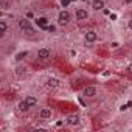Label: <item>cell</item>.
Listing matches in <instances>:
<instances>
[{
  "label": "cell",
  "instance_id": "1",
  "mask_svg": "<svg viewBox=\"0 0 132 132\" xmlns=\"http://www.w3.org/2000/svg\"><path fill=\"white\" fill-rule=\"evenodd\" d=\"M69 20H70V14H69L67 11H61L59 17H57V22H59L61 25H67Z\"/></svg>",
  "mask_w": 132,
  "mask_h": 132
},
{
  "label": "cell",
  "instance_id": "2",
  "mask_svg": "<svg viewBox=\"0 0 132 132\" xmlns=\"http://www.w3.org/2000/svg\"><path fill=\"white\" fill-rule=\"evenodd\" d=\"M48 57H50V50H48V48H40V50L37 51V59L45 61V59H48Z\"/></svg>",
  "mask_w": 132,
  "mask_h": 132
},
{
  "label": "cell",
  "instance_id": "3",
  "mask_svg": "<svg viewBox=\"0 0 132 132\" xmlns=\"http://www.w3.org/2000/svg\"><path fill=\"white\" fill-rule=\"evenodd\" d=\"M87 17H89V13L86 10H82V8L76 10V20H86Z\"/></svg>",
  "mask_w": 132,
  "mask_h": 132
},
{
  "label": "cell",
  "instance_id": "4",
  "mask_svg": "<svg viewBox=\"0 0 132 132\" xmlns=\"http://www.w3.org/2000/svg\"><path fill=\"white\" fill-rule=\"evenodd\" d=\"M47 86H48L50 89H57V87L61 86V82H59V79H56V78H48V79H47Z\"/></svg>",
  "mask_w": 132,
  "mask_h": 132
},
{
  "label": "cell",
  "instance_id": "5",
  "mask_svg": "<svg viewBox=\"0 0 132 132\" xmlns=\"http://www.w3.org/2000/svg\"><path fill=\"white\" fill-rule=\"evenodd\" d=\"M96 37H98V34L95 31H87L86 33V42H95Z\"/></svg>",
  "mask_w": 132,
  "mask_h": 132
},
{
  "label": "cell",
  "instance_id": "6",
  "mask_svg": "<svg viewBox=\"0 0 132 132\" xmlns=\"http://www.w3.org/2000/svg\"><path fill=\"white\" fill-rule=\"evenodd\" d=\"M36 23H37V27L47 28V27H48V19H47V17H37V19H36Z\"/></svg>",
  "mask_w": 132,
  "mask_h": 132
},
{
  "label": "cell",
  "instance_id": "7",
  "mask_svg": "<svg viewBox=\"0 0 132 132\" xmlns=\"http://www.w3.org/2000/svg\"><path fill=\"white\" fill-rule=\"evenodd\" d=\"M67 123H69L70 126H76V124L79 123V117H78V115H70V117L67 118Z\"/></svg>",
  "mask_w": 132,
  "mask_h": 132
},
{
  "label": "cell",
  "instance_id": "8",
  "mask_svg": "<svg viewBox=\"0 0 132 132\" xmlns=\"http://www.w3.org/2000/svg\"><path fill=\"white\" fill-rule=\"evenodd\" d=\"M96 95V89L95 87H86L84 89V96H95Z\"/></svg>",
  "mask_w": 132,
  "mask_h": 132
},
{
  "label": "cell",
  "instance_id": "9",
  "mask_svg": "<svg viewBox=\"0 0 132 132\" xmlns=\"http://www.w3.org/2000/svg\"><path fill=\"white\" fill-rule=\"evenodd\" d=\"M93 10H96V11H100V10H103L104 8V2L103 0H93Z\"/></svg>",
  "mask_w": 132,
  "mask_h": 132
},
{
  "label": "cell",
  "instance_id": "10",
  "mask_svg": "<svg viewBox=\"0 0 132 132\" xmlns=\"http://www.w3.org/2000/svg\"><path fill=\"white\" fill-rule=\"evenodd\" d=\"M39 115H40V118H42V120H47V118H50V117H51V110H50V109H42Z\"/></svg>",
  "mask_w": 132,
  "mask_h": 132
},
{
  "label": "cell",
  "instance_id": "11",
  "mask_svg": "<svg viewBox=\"0 0 132 132\" xmlns=\"http://www.w3.org/2000/svg\"><path fill=\"white\" fill-rule=\"evenodd\" d=\"M28 109H30V106H28V103H27L25 100L19 103V110H20V112H27Z\"/></svg>",
  "mask_w": 132,
  "mask_h": 132
},
{
  "label": "cell",
  "instance_id": "12",
  "mask_svg": "<svg viewBox=\"0 0 132 132\" xmlns=\"http://www.w3.org/2000/svg\"><path fill=\"white\" fill-rule=\"evenodd\" d=\"M25 101L28 103V106H30V107H33V106H36V104H37V100H36L34 96H27V98H25Z\"/></svg>",
  "mask_w": 132,
  "mask_h": 132
},
{
  "label": "cell",
  "instance_id": "13",
  "mask_svg": "<svg viewBox=\"0 0 132 132\" xmlns=\"http://www.w3.org/2000/svg\"><path fill=\"white\" fill-rule=\"evenodd\" d=\"M0 30H2V36L6 34V31H8V25H6L5 20H0Z\"/></svg>",
  "mask_w": 132,
  "mask_h": 132
},
{
  "label": "cell",
  "instance_id": "14",
  "mask_svg": "<svg viewBox=\"0 0 132 132\" xmlns=\"http://www.w3.org/2000/svg\"><path fill=\"white\" fill-rule=\"evenodd\" d=\"M30 25H31V23H30V20H27V19H20V20H19V27H20L22 30H25V28L30 27Z\"/></svg>",
  "mask_w": 132,
  "mask_h": 132
},
{
  "label": "cell",
  "instance_id": "15",
  "mask_svg": "<svg viewBox=\"0 0 132 132\" xmlns=\"http://www.w3.org/2000/svg\"><path fill=\"white\" fill-rule=\"evenodd\" d=\"M16 75L20 76V78L25 76V75H27V69H25V67H17V69H16Z\"/></svg>",
  "mask_w": 132,
  "mask_h": 132
},
{
  "label": "cell",
  "instance_id": "16",
  "mask_svg": "<svg viewBox=\"0 0 132 132\" xmlns=\"http://www.w3.org/2000/svg\"><path fill=\"white\" fill-rule=\"evenodd\" d=\"M23 31H25V33H27V34H33V33H34V28H33V27H31V25H30V27H27V28H25V30H23Z\"/></svg>",
  "mask_w": 132,
  "mask_h": 132
},
{
  "label": "cell",
  "instance_id": "17",
  "mask_svg": "<svg viewBox=\"0 0 132 132\" xmlns=\"http://www.w3.org/2000/svg\"><path fill=\"white\" fill-rule=\"evenodd\" d=\"M25 56H27V51H22V53H19V54L16 56V59H17V61H22Z\"/></svg>",
  "mask_w": 132,
  "mask_h": 132
},
{
  "label": "cell",
  "instance_id": "18",
  "mask_svg": "<svg viewBox=\"0 0 132 132\" xmlns=\"http://www.w3.org/2000/svg\"><path fill=\"white\" fill-rule=\"evenodd\" d=\"M45 30H48V31H54V27H51V25H48Z\"/></svg>",
  "mask_w": 132,
  "mask_h": 132
},
{
  "label": "cell",
  "instance_id": "19",
  "mask_svg": "<svg viewBox=\"0 0 132 132\" xmlns=\"http://www.w3.org/2000/svg\"><path fill=\"white\" fill-rule=\"evenodd\" d=\"M127 72H129V73H132V64H129V65H127Z\"/></svg>",
  "mask_w": 132,
  "mask_h": 132
},
{
  "label": "cell",
  "instance_id": "20",
  "mask_svg": "<svg viewBox=\"0 0 132 132\" xmlns=\"http://www.w3.org/2000/svg\"><path fill=\"white\" fill-rule=\"evenodd\" d=\"M118 45H120V44H118V42H112V47H113V48H117V47H118Z\"/></svg>",
  "mask_w": 132,
  "mask_h": 132
},
{
  "label": "cell",
  "instance_id": "21",
  "mask_svg": "<svg viewBox=\"0 0 132 132\" xmlns=\"http://www.w3.org/2000/svg\"><path fill=\"white\" fill-rule=\"evenodd\" d=\"M129 28H130V30H132V19H130V20H129Z\"/></svg>",
  "mask_w": 132,
  "mask_h": 132
},
{
  "label": "cell",
  "instance_id": "22",
  "mask_svg": "<svg viewBox=\"0 0 132 132\" xmlns=\"http://www.w3.org/2000/svg\"><path fill=\"white\" fill-rule=\"evenodd\" d=\"M126 2H127V3H130V2H132V0H126Z\"/></svg>",
  "mask_w": 132,
  "mask_h": 132
}]
</instances>
